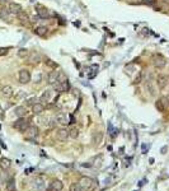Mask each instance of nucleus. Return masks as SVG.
Instances as JSON below:
<instances>
[{
  "label": "nucleus",
  "instance_id": "obj_1",
  "mask_svg": "<svg viewBox=\"0 0 169 191\" xmlns=\"http://www.w3.org/2000/svg\"><path fill=\"white\" fill-rule=\"evenodd\" d=\"M79 186L82 187L83 191H90L94 187V180L88 176H83L79 180Z\"/></svg>",
  "mask_w": 169,
  "mask_h": 191
},
{
  "label": "nucleus",
  "instance_id": "obj_2",
  "mask_svg": "<svg viewBox=\"0 0 169 191\" xmlns=\"http://www.w3.org/2000/svg\"><path fill=\"white\" fill-rule=\"evenodd\" d=\"M13 126L15 127V129H18L19 131H25L28 129V126H29V121L27 119H24V117H19L13 124Z\"/></svg>",
  "mask_w": 169,
  "mask_h": 191
},
{
  "label": "nucleus",
  "instance_id": "obj_3",
  "mask_svg": "<svg viewBox=\"0 0 169 191\" xmlns=\"http://www.w3.org/2000/svg\"><path fill=\"white\" fill-rule=\"evenodd\" d=\"M31 80V73L27 69H22L19 70V83L20 84H27Z\"/></svg>",
  "mask_w": 169,
  "mask_h": 191
},
{
  "label": "nucleus",
  "instance_id": "obj_4",
  "mask_svg": "<svg viewBox=\"0 0 169 191\" xmlns=\"http://www.w3.org/2000/svg\"><path fill=\"white\" fill-rule=\"evenodd\" d=\"M168 82H169V77L167 74H159V75L156 77V86L159 87V89L165 88Z\"/></svg>",
  "mask_w": 169,
  "mask_h": 191
},
{
  "label": "nucleus",
  "instance_id": "obj_5",
  "mask_svg": "<svg viewBox=\"0 0 169 191\" xmlns=\"http://www.w3.org/2000/svg\"><path fill=\"white\" fill-rule=\"evenodd\" d=\"M169 107V99L167 97H160L156 101V108L160 111V112H164V111Z\"/></svg>",
  "mask_w": 169,
  "mask_h": 191
},
{
  "label": "nucleus",
  "instance_id": "obj_6",
  "mask_svg": "<svg viewBox=\"0 0 169 191\" xmlns=\"http://www.w3.org/2000/svg\"><path fill=\"white\" fill-rule=\"evenodd\" d=\"M38 132H40L38 127L34 126V125H29V126H28V129L25 130V135H27L28 139H33V138H37V136H38Z\"/></svg>",
  "mask_w": 169,
  "mask_h": 191
},
{
  "label": "nucleus",
  "instance_id": "obj_7",
  "mask_svg": "<svg viewBox=\"0 0 169 191\" xmlns=\"http://www.w3.org/2000/svg\"><path fill=\"white\" fill-rule=\"evenodd\" d=\"M153 62H154V66L156 69H163L167 65V61L162 55H155L154 59H153Z\"/></svg>",
  "mask_w": 169,
  "mask_h": 191
},
{
  "label": "nucleus",
  "instance_id": "obj_8",
  "mask_svg": "<svg viewBox=\"0 0 169 191\" xmlns=\"http://www.w3.org/2000/svg\"><path fill=\"white\" fill-rule=\"evenodd\" d=\"M27 60H28L29 64H32V65H36V64H38V62L41 61V55H40L37 51L29 52L28 56H27Z\"/></svg>",
  "mask_w": 169,
  "mask_h": 191
},
{
  "label": "nucleus",
  "instance_id": "obj_9",
  "mask_svg": "<svg viewBox=\"0 0 169 191\" xmlns=\"http://www.w3.org/2000/svg\"><path fill=\"white\" fill-rule=\"evenodd\" d=\"M8 10H9V13L10 14H19L20 12H22V7H20V4H18V3H9V5H8Z\"/></svg>",
  "mask_w": 169,
  "mask_h": 191
},
{
  "label": "nucleus",
  "instance_id": "obj_10",
  "mask_svg": "<svg viewBox=\"0 0 169 191\" xmlns=\"http://www.w3.org/2000/svg\"><path fill=\"white\" fill-rule=\"evenodd\" d=\"M55 91L56 92H59V93H65V92H67V89H69V80H66V82H62V83H57V84H55Z\"/></svg>",
  "mask_w": 169,
  "mask_h": 191
},
{
  "label": "nucleus",
  "instance_id": "obj_11",
  "mask_svg": "<svg viewBox=\"0 0 169 191\" xmlns=\"http://www.w3.org/2000/svg\"><path fill=\"white\" fill-rule=\"evenodd\" d=\"M62 189H64V183L60 180H52L50 185V191H61Z\"/></svg>",
  "mask_w": 169,
  "mask_h": 191
},
{
  "label": "nucleus",
  "instance_id": "obj_12",
  "mask_svg": "<svg viewBox=\"0 0 169 191\" xmlns=\"http://www.w3.org/2000/svg\"><path fill=\"white\" fill-rule=\"evenodd\" d=\"M56 138H57V140H60V141H65L69 138V131L66 129H59L56 132Z\"/></svg>",
  "mask_w": 169,
  "mask_h": 191
},
{
  "label": "nucleus",
  "instance_id": "obj_13",
  "mask_svg": "<svg viewBox=\"0 0 169 191\" xmlns=\"http://www.w3.org/2000/svg\"><path fill=\"white\" fill-rule=\"evenodd\" d=\"M37 14H38V17L42 18V19H47V18L50 17L49 10H47L45 7H41V5L37 7Z\"/></svg>",
  "mask_w": 169,
  "mask_h": 191
},
{
  "label": "nucleus",
  "instance_id": "obj_14",
  "mask_svg": "<svg viewBox=\"0 0 169 191\" xmlns=\"http://www.w3.org/2000/svg\"><path fill=\"white\" fill-rule=\"evenodd\" d=\"M56 120H57V123L61 124V125H67V124H70V123H69V116H67L66 114H64V112L57 114Z\"/></svg>",
  "mask_w": 169,
  "mask_h": 191
},
{
  "label": "nucleus",
  "instance_id": "obj_15",
  "mask_svg": "<svg viewBox=\"0 0 169 191\" xmlns=\"http://www.w3.org/2000/svg\"><path fill=\"white\" fill-rule=\"evenodd\" d=\"M57 75H59V71H51L47 75V83L51 84V86H55L57 83Z\"/></svg>",
  "mask_w": 169,
  "mask_h": 191
},
{
  "label": "nucleus",
  "instance_id": "obj_16",
  "mask_svg": "<svg viewBox=\"0 0 169 191\" xmlns=\"http://www.w3.org/2000/svg\"><path fill=\"white\" fill-rule=\"evenodd\" d=\"M45 111V105L43 103H40V102H37V103H34L33 106H32V112L34 114V115H40V114H42Z\"/></svg>",
  "mask_w": 169,
  "mask_h": 191
},
{
  "label": "nucleus",
  "instance_id": "obj_17",
  "mask_svg": "<svg viewBox=\"0 0 169 191\" xmlns=\"http://www.w3.org/2000/svg\"><path fill=\"white\" fill-rule=\"evenodd\" d=\"M1 96L4 98H10L13 96V88L9 86H5L1 88Z\"/></svg>",
  "mask_w": 169,
  "mask_h": 191
},
{
  "label": "nucleus",
  "instance_id": "obj_18",
  "mask_svg": "<svg viewBox=\"0 0 169 191\" xmlns=\"http://www.w3.org/2000/svg\"><path fill=\"white\" fill-rule=\"evenodd\" d=\"M17 17H18V19L22 22L23 24H29V17H28V14L25 13V12H20L19 14H17Z\"/></svg>",
  "mask_w": 169,
  "mask_h": 191
},
{
  "label": "nucleus",
  "instance_id": "obj_19",
  "mask_svg": "<svg viewBox=\"0 0 169 191\" xmlns=\"http://www.w3.org/2000/svg\"><path fill=\"white\" fill-rule=\"evenodd\" d=\"M15 115L18 116V117H24L25 114H27V108L24 107V106H18L17 108H15Z\"/></svg>",
  "mask_w": 169,
  "mask_h": 191
},
{
  "label": "nucleus",
  "instance_id": "obj_20",
  "mask_svg": "<svg viewBox=\"0 0 169 191\" xmlns=\"http://www.w3.org/2000/svg\"><path fill=\"white\" fill-rule=\"evenodd\" d=\"M47 31H49V28H47V27H45V26H40V27H37V28L34 29V33H36L37 36L43 37V36H46Z\"/></svg>",
  "mask_w": 169,
  "mask_h": 191
},
{
  "label": "nucleus",
  "instance_id": "obj_21",
  "mask_svg": "<svg viewBox=\"0 0 169 191\" xmlns=\"http://www.w3.org/2000/svg\"><path fill=\"white\" fill-rule=\"evenodd\" d=\"M7 191H17V186H15V180L10 178L7 182Z\"/></svg>",
  "mask_w": 169,
  "mask_h": 191
},
{
  "label": "nucleus",
  "instance_id": "obj_22",
  "mask_svg": "<svg viewBox=\"0 0 169 191\" xmlns=\"http://www.w3.org/2000/svg\"><path fill=\"white\" fill-rule=\"evenodd\" d=\"M10 167V161L8 158H0V168L1 169H8Z\"/></svg>",
  "mask_w": 169,
  "mask_h": 191
},
{
  "label": "nucleus",
  "instance_id": "obj_23",
  "mask_svg": "<svg viewBox=\"0 0 169 191\" xmlns=\"http://www.w3.org/2000/svg\"><path fill=\"white\" fill-rule=\"evenodd\" d=\"M50 99H51V92L50 91H45L43 93H42L41 97H40L41 102H49Z\"/></svg>",
  "mask_w": 169,
  "mask_h": 191
},
{
  "label": "nucleus",
  "instance_id": "obj_24",
  "mask_svg": "<svg viewBox=\"0 0 169 191\" xmlns=\"http://www.w3.org/2000/svg\"><path fill=\"white\" fill-rule=\"evenodd\" d=\"M69 136L73 138V139H76V138L79 136V130L76 129V127H71V129L69 130Z\"/></svg>",
  "mask_w": 169,
  "mask_h": 191
},
{
  "label": "nucleus",
  "instance_id": "obj_25",
  "mask_svg": "<svg viewBox=\"0 0 169 191\" xmlns=\"http://www.w3.org/2000/svg\"><path fill=\"white\" fill-rule=\"evenodd\" d=\"M66 80H67V77L65 75V73L64 71H59V75H57V83H62V82H66Z\"/></svg>",
  "mask_w": 169,
  "mask_h": 191
},
{
  "label": "nucleus",
  "instance_id": "obj_26",
  "mask_svg": "<svg viewBox=\"0 0 169 191\" xmlns=\"http://www.w3.org/2000/svg\"><path fill=\"white\" fill-rule=\"evenodd\" d=\"M101 140H102V132L98 131V134H97V131H96V132H94V135H93V141L96 143V144H99Z\"/></svg>",
  "mask_w": 169,
  "mask_h": 191
},
{
  "label": "nucleus",
  "instance_id": "obj_27",
  "mask_svg": "<svg viewBox=\"0 0 169 191\" xmlns=\"http://www.w3.org/2000/svg\"><path fill=\"white\" fill-rule=\"evenodd\" d=\"M69 191H83L82 190V187L79 186V183H76V182H73L70 186H69Z\"/></svg>",
  "mask_w": 169,
  "mask_h": 191
},
{
  "label": "nucleus",
  "instance_id": "obj_28",
  "mask_svg": "<svg viewBox=\"0 0 169 191\" xmlns=\"http://www.w3.org/2000/svg\"><path fill=\"white\" fill-rule=\"evenodd\" d=\"M9 10H7V9H1L0 10V18H3V19H5V20H8L9 19Z\"/></svg>",
  "mask_w": 169,
  "mask_h": 191
},
{
  "label": "nucleus",
  "instance_id": "obj_29",
  "mask_svg": "<svg viewBox=\"0 0 169 191\" xmlns=\"http://www.w3.org/2000/svg\"><path fill=\"white\" fill-rule=\"evenodd\" d=\"M28 54H29V51H28L27 49H20V50L18 51V56H19V57H22V59H24V57H27V56H28Z\"/></svg>",
  "mask_w": 169,
  "mask_h": 191
},
{
  "label": "nucleus",
  "instance_id": "obj_30",
  "mask_svg": "<svg viewBox=\"0 0 169 191\" xmlns=\"http://www.w3.org/2000/svg\"><path fill=\"white\" fill-rule=\"evenodd\" d=\"M45 64H46V66H49V68H51V69H56V68H57L56 62H55V61H52L51 59H46Z\"/></svg>",
  "mask_w": 169,
  "mask_h": 191
},
{
  "label": "nucleus",
  "instance_id": "obj_31",
  "mask_svg": "<svg viewBox=\"0 0 169 191\" xmlns=\"http://www.w3.org/2000/svg\"><path fill=\"white\" fill-rule=\"evenodd\" d=\"M34 103H37V98H31L27 101V106H33Z\"/></svg>",
  "mask_w": 169,
  "mask_h": 191
},
{
  "label": "nucleus",
  "instance_id": "obj_32",
  "mask_svg": "<svg viewBox=\"0 0 169 191\" xmlns=\"http://www.w3.org/2000/svg\"><path fill=\"white\" fill-rule=\"evenodd\" d=\"M7 54H8V49L7 47H1V49H0V56L7 55Z\"/></svg>",
  "mask_w": 169,
  "mask_h": 191
},
{
  "label": "nucleus",
  "instance_id": "obj_33",
  "mask_svg": "<svg viewBox=\"0 0 169 191\" xmlns=\"http://www.w3.org/2000/svg\"><path fill=\"white\" fill-rule=\"evenodd\" d=\"M145 4H149V5H154L156 3V0H142Z\"/></svg>",
  "mask_w": 169,
  "mask_h": 191
},
{
  "label": "nucleus",
  "instance_id": "obj_34",
  "mask_svg": "<svg viewBox=\"0 0 169 191\" xmlns=\"http://www.w3.org/2000/svg\"><path fill=\"white\" fill-rule=\"evenodd\" d=\"M4 117V111H3V108L0 107V119H3Z\"/></svg>",
  "mask_w": 169,
  "mask_h": 191
},
{
  "label": "nucleus",
  "instance_id": "obj_35",
  "mask_svg": "<svg viewBox=\"0 0 169 191\" xmlns=\"http://www.w3.org/2000/svg\"><path fill=\"white\" fill-rule=\"evenodd\" d=\"M167 152V147H164V148H162V153H165Z\"/></svg>",
  "mask_w": 169,
  "mask_h": 191
},
{
  "label": "nucleus",
  "instance_id": "obj_36",
  "mask_svg": "<svg viewBox=\"0 0 169 191\" xmlns=\"http://www.w3.org/2000/svg\"><path fill=\"white\" fill-rule=\"evenodd\" d=\"M164 2H165V3H169V0H164Z\"/></svg>",
  "mask_w": 169,
  "mask_h": 191
}]
</instances>
